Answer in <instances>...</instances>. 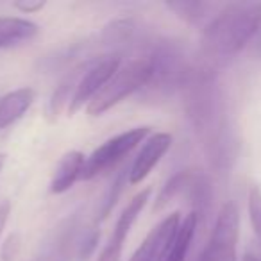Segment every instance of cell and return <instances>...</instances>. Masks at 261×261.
<instances>
[{
	"mask_svg": "<svg viewBox=\"0 0 261 261\" xmlns=\"http://www.w3.org/2000/svg\"><path fill=\"white\" fill-rule=\"evenodd\" d=\"M34 98L36 91L29 86L13 90L4 97H0V129H6L18 122L34 104Z\"/></svg>",
	"mask_w": 261,
	"mask_h": 261,
	"instance_id": "11",
	"label": "cell"
},
{
	"mask_svg": "<svg viewBox=\"0 0 261 261\" xmlns=\"http://www.w3.org/2000/svg\"><path fill=\"white\" fill-rule=\"evenodd\" d=\"M20 250H22V238L20 234L13 232L4 240V243L0 245V259L2 261H13L18 257Z\"/></svg>",
	"mask_w": 261,
	"mask_h": 261,
	"instance_id": "18",
	"label": "cell"
},
{
	"mask_svg": "<svg viewBox=\"0 0 261 261\" xmlns=\"http://www.w3.org/2000/svg\"><path fill=\"white\" fill-rule=\"evenodd\" d=\"M181 220V213L177 211L165 217L156 227L150 229V232L145 236L142 245L136 249L129 261H163L174 243Z\"/></svg>",
	"mask_w": 261,
	"mask_h": 261,
	"instance_id": "7",
	"label": "cell"
},
{
	"mask_svg": "<svg viewBox=\"0 0 261 261\" xmlns=\"http://www.w3.org/2000/svg\"><path fill=\"white\" fill-rule=\"evenodd\" d=\"M88 65H90V61L81 63V65H77L75 68H72L61 81H59V84L56 86L54 93H52L50 100H48V104H47L48 120H56L63 109L65 108L68 109L70 102H72L73 95H75L77 84H79L81 77H83L84 72H86Z\"/></svg>",
	"mask_w": 261,
	"mask_h": 261,
	"instance_id": "12",
	"label": "cell"
},
{
	"mask_svg": "<svg viewBox=\"0 0 261 261\" xmlns=\"http://www.w3.org/2000/svg\"><path fill=\"white\" fill-rule=\"evenodd\" d=\"M15 6L18 11L22 13H27V15H31V13H38L41 11V9L47 6V2L45 0H18V2H15Z\"/></svg>",
	"mask_w": 261,
	"mask_h": 261,
	"instance_id": "20",
	"label": "cell"
},
{
	"mask_svg": "<svg viewBox=\"0 0 261 261\" xmlns=\"http://www.w3.org/2000/svg\"><path fill=\"white\" fill-rule=\"evenodd\" d=\"M4 165H6V154L0 152V172H2V168H4Z\"/></svg>",
	"mask_w": 261,
	"mask_h": 261,
	"instance_id": "23",
	"label": "cell"
},
{
	"mask_svg": "<svg viewBox=\"0 0 261 261\" xmlns=\"http://www.w3.org/2000/svg\"><path fill=\"white\" fill-rule=\"evenodd\" d=\"M150 193H152V190L145 188V190H142V192L136 193V195L127 202V206L123 207L118 220H116L115 229H113V234L109 236L108 243L104 245L102 252L98 254L97 261H120V257H122L123 242H125L130 227L135 225L136 218L140 217L143 207H145L147 202L150 200Z\"/></svg>",
	"mask_w": 261,
	"mask_h": 261,
	"instance_id": "6",
	"label": "cell"
},
{
	"mask_svg": "<svg viewBox=\"0 0 261 261\" xmlns=\"http://www.w3.org/2000/svg\"><path fill=\"white\" fill-rule=\"evenodd\" d=\"M9 213H11V202L9 200L0 202V238H2V232H4L6 224H8Z\"/></svg>",
	"mask_w": 261,
	"mask_h": 261,
	"instance_id": "21",
	"label": "cell"
},
{
	"mask_svg": "<svg viewBox=\"0 0 261 261\" xmlns=\"http://www.w3.org/2000/svg\"><path fill=\"white\" fill-rule=\"evenodd\" d=\"M199 224V215L195 211L188 213L185 218L181 220V225L177 229V234L174 238L170 250L167 252L163 261H185L186 256L190 252V247H192L193 236H195V229Z\"/></svg>",
	"mask_w": 261,
	"mask_h": 261,
	"instance_id": "14",
	"label": "cell"
},
{
	"mask_svg": "<svg viewBox=\"0 0 261 261\" xmlns=\"http://www.w3.org/2000/svg\"><path fill=\"white\" fill-rule=\"evenodd\" d=\"M154 68H156L154 56H140L122 65L106 83V86L95 95L93 100L86 106V113L90 116L104 115L106 111L120 104L123 98L147 86L154 75Z\"/></svg>",
	"mask_w": 261,
	"mask_h": 261,
	"instance_id": "2",
	"label": "cell"
},
{
	"mask_svg": "<svg viewBox=\"0 0 261 261\" xmlns=\"http://www.w3.org/2000/svg\"><path fill=\"white\" fill-rule=\"evenodd\" d=\"M120 66H122L120 56H104V58L90 59V65H88L84 75L81 77L75 95H73L72 102H70L68 109H66L68 116H73L84 106L90 104L95 98V95L106 86V83L115 75Z\"/></svg>",
	"mask_w": 261,
	"mask_h": 261,
	"instance_id": "5",
	"label": "cell"
},
{
	"mask_svg": "<svg viewBox=\"0 0 261 261\" xmlns=\"http://www.w3.org/2000/svg\"><path fill=\"white\" fill-rule=\"evenodd\" d=\"M249 217L252 229L261 243V190L252 186L249 192Z\"/></svg>",
	"mask_w": 261,
	"mask_h": 261,
	"instance_id": "17",
	"label": "cell"
},
{
	"mask_svg": "<svg viewBox=\"0 0 261 261\" xmlns=\"http://www.w3.org/2000/svg\"><path fill=\"white\" fill-rule=\"evenodd\" d=\"M172 147V136L168 133H156V135L149 136L143 143L142 150L138 152L136 160L133 161L130 168L127 170V179L130 185H140L143 182L149 174L154 170L161 158L168 152Z\"/></svg>",
	"mask_w": 261,
	"mask_h": 261,
	"instance_id": "8",
	"label": "cell"
},
{
	"mask_svg": "<svg viewBox=\"0 0 261 261\" xmlns=\"http://www.w3.org/2000/svg\"><path fill=\"white\" fill-rule=\"evenodd\" d=\"M149 135H150V127L143 125V127H135V129L125 130L122 135H116L113 138H109L98 149H95L90 158H86L83 179L84 181H90V179L97 177L98 174L106 172L108 168H111L123 156H127L136 145H140Z\"/></svg>",
	"mask_w": 261,
	"mask_h": 261,
	"instance_id": "4",
	"label": "cell"
},
{
	"mask_svg": "<svg viewBox=\"0 0 261 261\" xmlns=\"http://www.w3.org/2000/svg\"><path fill=\"white\" fill-rule=\"evenodd\" d=\"M240 238V213L236 204L222 206L213 231L197 261H236V247Z\"/></svg>",
	"mask_w": 261,
	"mask_h": 261,
	"instance_id": "3",
	"label": "cell"
},
{
	"mask_svg": "<svg viewBox=\"0 0 261 261\" xmlns=\"http://www.w3.org/2000/svg\"><path fill=\"white\" fill-rule=\"evenodd\" d=\"M40 27L34 22L20 16H0V48L18 47L34 40Z\"/></svg>",
	"mask_w": 261,
	"mask_h": 261,
	"instance_id": "13",
	"label": "cell"
},
{
	"mask_svg": "<svg viewBox=\"0 0 261 261\" xmlns=\"http://www.w3.org/2000/svg\"><path fill=\"white\" fill-rule=\"evenodd\" d=\"M125 177H127L125 172L118 174V177L115 179V182L111 185V188L108 190V193H106L104 200L100 202V207H98V211H97V222L104 220V218L109 215V211L113 210V206L116 204V199H118L120 192H122V188H123V182H125Z\"/></svg>",
	"mask_w": 261,
	"mask_h": 261,
	"instance_id": "16",
	"label": "cell"
},
{
	"mask_svg": "<svg viewBox=\"0 0 261 261\" xmlns=\"http://www.w3.org/2000/svg\"><path fill=\"white\" fill-rule=\"evenodd\" d=\"M167 8L190 25L206 29L224 6L215 2H200V0H177V2H167Z\"/></svg>",
	"mask_w": 261,
	"mask_h": 261,
	"instance_id": "10",
	"label": "cell"
},
{
	"mask_svg": "<svg viewBox=\"0 0 261 261\" xmlns=\"http://www.w3.org/2000/svg\"><path fill=\"white\" fill-rule=\"evenodd\" d=\"M261 29V2H234L204 29V47L218 58L234 56Z\"/></svg>",
	"mask_w": 261,
	"mask_h": 261,
	"instance_id": "1",
	"label": "cell"
},
{
	"mask_svg": "<svg viewBox=\"0 0 261 261\" xmlns=\"http://www.w3.org/2000/svg\"><path fill=\"white\" fill-rule=\"evenodd\" d=\"M193 179H195V174H192L190 170H186V172L182 170V172H179V174H175L174 177H172L170 181L163 186V190H161L160 195H158L156 202H154L152 210L154 211H161L168 202H172L175 197L181 195L185 190H190Z\"/></svg>",
	"mask_w": 261,
	"mask_h": 261,
	"instance_id": "15",
	"label": "cell"
},
{
	"mask_svg": "<svg viewBox=\"0 0 261 261\" xmlns=\"http://www.w3.org/2000/svg\"><path fill=\"white\" fill-rule=\"evenodd\" d=\"M243 261H261V259L256 256V254H252V252H247L245 256H243Z\"/></svg>",
	"mask_w": 261,
	"mask_h": 261,
	"instance_id": "22",
	"label": "cell"
},
{
	"mask_svg": "<svg viewBox=\"0 0 261 261\" xmlns=\"http://www.w3.org/2000/svg\"><path fill=\"white\" fill-rule=\"evenodd\" d=\"M84 165H86V156L81 150H68L63 154L52 175L50 192L56 195L68 192L79 179H83Z\"/></svg>",
	"mask_w": 261,
	"mask_h": 261,
	"instance_id": "9",
	"label": "cell"
},
{
	"mask_svg": "<svg viewBox=\"0 0 261 261\" xmlns=\"http://www.w3.org/2000/svg\"><path fill=\"white\" fill-rule=\"evenodd\" d=\"M98 238H100V232L97 229H90V231L84 234V238L81 240L79 249H77V256H79L81 261H86L88 257L93 254V250L97 249Z\"/></svg>",
	"mask_w": 261,
	"mask_h": 261,
	"instance_id": "19",
	"label": "cell"
}]
</instances>
